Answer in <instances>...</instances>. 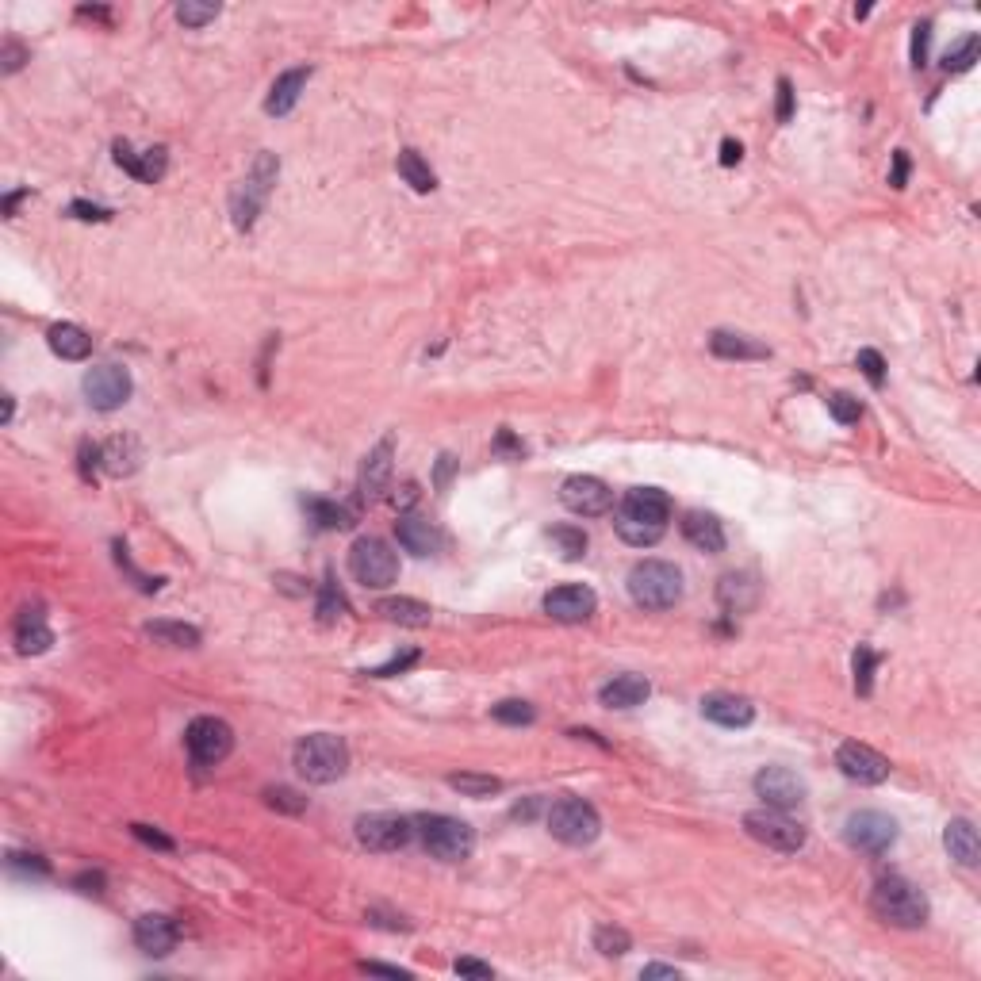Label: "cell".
I'll list each match as a JSON object with an SVG mask.
<instances>
[{
	"label": "cell",
	"instance_id": "54",
	"mask_svg": "<svg viewBox=\"0 0 981 981\" xmlns=\"http://www.w3.org/2000/svg\"><path fill=\"white\" fill-rule=\"evenodd\" d=\"M495 449H499V453H510V457H522V453H525L522 441H514L510 430H499V437H495Z\"/></svg>",
	"mask_w": 981,
	"mask_h": 981
},
{
	"label": "cell",
	"instance_id": "61",
	"mask_svg": "<svg viewBox=\"0 0 981 981\" xmlns=\"http://www.w3.org/2000/svg\"><path fill=\"white\" fill-rule=\"evenodd\" d=\"M361 970H368V974H391V978H407V970H399V966H384V962H365Z\"/></svg>",
	"mask_w": 981,
	"mask_h": 981
},
{
	"label": "cell",
	"instance_id": "28",
	"mask_svg": "<svg viewBox=\"0 0 981 981\" xmlns=\"http://www.w3.org/2000/svg\"><path fill=\"white\" fill-rule=\"evenodd\" d=\"M943 844L951 851V859L962 863V867H978L981 859V844H978V832H974V824L970 821H951L947 824V832H943Z\"/></svg>",
	"mask_w": 981,
	"mask_h": 981
},
{
	"label": "cell",
	"instance_id": "46",
	"mask_svg": "<svg viewBox=\"0 0 981 981\" xmlns=\"http://www.w3.org/2000/svg\"><path fill=\"white\" fill-rule=\"evenodd\" d=\"M411 663H418V648H407V652H399V656H391L384 667H376V671H368L372 679H391V675H403Z\"/></svg>",
	"mask_w": 981,
	"mask_h": 981
},
{
	"label": "cell",
	"instance_id": "22",
	"mask_svg": "<svg viewBox=\"0 0 981 981\" xmlns=\"http://www.w3.org/2000/svg\"><path fill=\"white\" fill-rule=\"evenodd\" d=\"M395 533H399V545L407 548V552H414V556H434L437 548H441L437 525H430L426 518H418V514H403L395 522Z\"/></svg>",
	"mask_w": 981,
	"mask_h": 981
},
{
	"label": "cell",
	"instance_id": "17",
	"mask_svg": "<svg viewBox=\"0 0 981 981\" xmlns=\"http://www.w3.org/2000/svg\"><path fill=\"white\" fill-rule=\"evenodd\" d=\"M594 606H598L594 591L591 587H579V583H564V587H556V591L545 594V614L556 617V621H564V625L587 621V617L594 614Z\"/></svg>",
	"mask_w": 981,
	"mask_h": 981
},
{
	"label": "cell",
	"instance_id": "27",
	"mask_svg": "<svg viewBox=\"0 0 981 981\" xmlns=\"http://www.w3.org/2000/svg\"><path fill=\"white\" fill-rule=\"evenodd\" d=\"M46 342H50V349H54L62 361H85V357L92 353V338L81 330V326H73V322H58V326H50Z\"/></svg>",
	"mask_w": 981,
	"mask_h": 981
},
{
	"label": "cell",
	"instance_id": "43",
	"mask_svg": "<svg viewBox=\"0 0 981 981\" xmlns=\"http://www.w3.org/2000/svg\"><path fill=\"white\" fill-rule=\"evenodd\" d=\"M874 667H878V656L870 652L867 644H859V652H855V690L867 698L870 694V679H874Z\"/></svg>",
	"mask_w": 981,
	"mask_h": 981
},
{
	"label": "cell",
	"instance_id": "56",
	"mask_svg": "<svg viewBox=\"0 0 981 981\" xmlns=\"http://www.w3.org/2000/svg\"><path fill=\"white\" fill-rule=\"evenodd\" d=\"M457 974H468V978H491V966H483V962H476V959H460Z\"/></svg>",
	"mask_w": 981,
	"mask_h": 981
},
{
	"label": "cell",
	"instance_id": "33",
	"mask_svg": "<svg viewBox=\"0 0 981 981\" xmlns=\"http://www.w3.org/2000/svg\"><path fill=\"white\" fill-rule=\"evenodd\" d=\"M146 637L169 644V648H196L200 644V629L196 625H184V621H150L146 625Z\"/></svg>",
	"mask_w": 981,
	"mask_h": 981
},
{
	"label": "cell",
	"instance_id": "18",
	"mask_svg": "<svg viewBox=\"0 0 981 981\" xmlns=\"http://www.w3.org/2000/svg\"><path fill=\"white\" fill-rule=\"evenodd\" d=\"M177 924L173 916L165 913H146L135 920V943L142 955H154V959H165L173 947H177Z\"/></svg>",
	"mask_w": 981,
	"mask_h": 981
},
{
	"label": "cell",
	"instance_id": "23",
	"mask_svg": "<svg viewBox=\"0 0 981 981\" xmlns=\"http://www.w3.org/2000/svg\"><path fill=\"white\" fill-rule=\"evenodd\" d=\"M307 81H311V69H307V66H296V69H288V73H280V77L273 81L269 100H265V112H269V115H288L299 104V92L307 89Z\"/></svg>",
	"mask_w": 981,
	"mask_h": 981
},
{
	"label": "cell",
	"instance_id": "48",
	"mask_svg": "<svg viewBox=\"0 0 981 981\" xmlns=\"http://www.w3.org/2000/svg\"><path fill=\"white\" fill-rule=\"evenodd\" d=\"M131 832H135L142 844L158 847V851H173V840H169V836H161L158 828H150V824H131Z\"/></svg>",
	"mask_w": 981,
	"mask_h": 981
},
{
	"label": "cell",
	"instance_id": "24",
	"mask_svg": "<svg viewBox=\"0 0 981 981\" xmlns=\"http://www.w3.org/2000/svg\"><path fill=\"white\" fill-rule=\"evenodd\" d=\"M391 457H395V437H384L361 464V491L365 495H380L391 480Z\"/></svg>",
	"mask_w": 981,
	"mask_h": 981
},
{
	"label": "cell",
	"instance_id": "36",
	"mask_svg": "<svg viewBox=\"0 0 981 981\" xmlns=\"http://www.w3.org/2000/svg\"><path fill=\"white\" fill-rule=\"evenodd\" d=\"M449 786L464 798H491L502 790V778L495 775H449Z\"/></svg>",
	"mask_w": 981,
	"mask_h": 981
},
{
	"label": "cell",
	"instance_id": "39",
	"mask_svg": "<svg viewBox=\"0 0 981 981\" xmlns=\"http://www.w3.org/2000/svg\"><path fill=\"white\" fill-rule=\"evenodd\" d=\"M978 50H981V39L978 35H966L955 50H947V58H943V66L951 69V73H966V69L978 62Z\"/></svg>",
	"mask_w": 981,
	"mask_h": 981
},
{
	"label": "cell",
	"instance_id": "19",
	"mask_svg": "<svg viewBox=\"0 0 981 981\" xmlns=\"http://www.w3.org/2000/svg\"><path fill=\"white\" fill-rule=\"evenodd\" d=\"M702 717L725 729H748L755 721V706L740 694H709L702 698Z\"/></svg>",
	"mask_w": 981,
	"mask_h": 981
},
{
	"label": "cell",
	"instance_id": "10",
	"mask_svg": "<svg viewBox=\"0 0 981 981\" xmlns=\"http://www.w3.org/2000/svg\"><path fill=\"white\" fill-rule=\"evenodd\" d=\"M184 744L196 767H215L234 752V729L219 717H196L184 732Z\"/></svg>",
	"mask_w": 981,
	"mask_h": 981
},
{
	"label": "cell",
	"instance_id": "60",
	"mask_svg": "<svg viewBox=\"0 0 981 981\" xmlns=\"http://www.w3.org/2000/svg\"><path fill=\"white\" fill-rule=\"evenodd\" d=\"M453 468H457V457H441V464H437V487H445L449 483V476H453Z\"/></svg>",
	"mask_w": 981,
	"mask_h": 981
},
{
	"label": "cell",
	"instance_id": "38",
	"mask_svg": "<svg viewBox=\"0 0 981 981\" xmlns=\"http://www.w3.org/2000/svg\"><path fill=\"white\" fill-rule=\"evenodd\" d=\"M307 514H311V522L319 525V529H345L349 525V514H345L338 502L307 499Z\"/></svg>",
	"mask_w": 981,
	"mask_h": 981
},
{
	"label": "cell",
	"instance_id": "49",
	"mask_svg": "<svg viewBox=\"0 0 981 981\" xmlns=\"http://www.w3.org/2000/svg\"><path fill=\"white\" fill-rule=\"evenodd\" d=\"M790 115H794V89H790V81L782 77V81H778V123H790Z\"/></svg>",
	"mask_w": 981,
	"mask_h": 981
},
{
	"label": "cell",
	"instance_id": "45",
	"mask_svg": "<svg viewBox=\"0 0 981 981\" xmlns=\"http://www.w3.org/2000/svg\"><path fill=\"white\" fill-rule=\"evenodd\" d=\"M342 610H345V598L338 594V587H334V583H326V587H322V594H319V617L326 621V625H330L334 617H342Z\"/></svg>",
	"mask_w": 981,
	"mask_h": 981
},
{
	"label": "cell",
	"instance_id": "20",
	"mask_svg": "<svg viewBox=\"0 0 981 981\" xmlns=\"http://www.w3.org/2000/svg\"><path fill=\"white\" fill-rule=\"evenodd\" d=\"M115 161L142 184H154L165 177V165H169V154H165V146H154V150H146V154H135L127 142H115Z\"/></svg>",
	"mask_w": 981,
	"mask_h": 981
},
{
	"label": "cell",
	"instance_id": "42",
	"mask_svg": "<svg viewBox=\"0 0 981 981\" xmlns=\"http://www.w3.org/2000/svg\"><path fill=\"white\" fill-rule=\"evenodd\" d=\"M215 16H219V4H196V0L177 4V20H181L184 27H204V23H211Z\"/></svg>",
	"mask_w": 981,
	"mask_h": 981
},
{
	"label": "cell",
	"instance_id": "47",
	"mask_svg": "<svg viewBox=\"0 0 981 981\" xmlns=\"http://www.w3.org/2000/svg\"><path fill=\"white\" fill-rule=\"evenodd\" d=\"M265 801H269V805H276V809H288V813H303V805H307V801L299 798L296 790H288V786L265 790Z\"/></svg>",
	"mask_w": 981,
	"mask_h": 981
},
{
	"label": "cell",
	"instance_id": "26",
	"mask_svg": "<svg viewBox=\"0 0 981 981\" xmlns=\"http://www.w3.org/2000/svg\"><path fill=\"white\" fill-rule=\"evenodd\" d=\"M376 614L384 617V621H391V625L422 629V625H430L434 610L426 602H418V598H384V602H376Z\"/></svg>",
	"mask_w": 981,
	"mask_h": 981
},
{
	"label": "cell",
	"instance_id": "8",
	"mask_svg": "<svg viewBox=\"0 0 981 981\" xmlns=\"http://www.w3.org/2000/svg\"><path fill=\"white\" fill-rule=\"evenodd\" d=\"M548 832L568 847H587L602 832V817L591 801L583 798H560L548 809Z\"/></svg>",
	"mask_w": 981,
	"mask_h": 981
},
{
	"label": "cell",
	"instance_id": "34",
	"mask_svg": "<svg viewBox=\"0 0 981 981\" xmlns=\"http://www.w3.org/2000/svg\"><path fill=\"white\" fill-rule=\"evenodd\" d=\"M395 169H399V177L411 184L414 192H434V188H437L434 169H430V165L422 161V154H418V150H403V154H399V161H395Z\"/></svg>",
	"mask_w": 981,
	"mask_h": 981
},
{
	"label": "cell",
	"instance_id": "59",
	"mask_svg": "<svg viewBox=\"0 0 981 981\" xmlns=\"http://www.w3.org/2000/svg\"><path fill=\"white\" fill-rule=\"evenodd\" d=\"M740 154H744V150H740V142H732V138H725V142H721V165H736V161H740Z\"/></svg>",
	"mask_w": 981,
	"mask_h": 981
},
{
	"label": "cell",
	"instance_id": "44",
	"mask_svg": "<svg viewBox=\"0 0 981 981\" xmlns=\"http://www.w3.org/2000/svg\"><path fill=\"white\" fill-rule=\"evenodd\" d=\"M859 368H863V376H867L874 388H882V380H886V361H882L878 349H859Z\"/></svg>",
	"mask_w": 981,
	"mask_h": 981
},
{
	"label": "cell",
	"instance_id": "53",
	"mask_svg": "<svg viewBox=\"0 0 981 981\" xmlns=\"http://www.w3.org/2000/svg\"><path fill=\"white\" fill-rule=\"evenodd\" d=\"M905 181H909V154H905V150H897V154H893L890 184H893V188H905Z\"/></svg>",
	"mask_w": 981,
	"mask_h": 981
},
{
	"label": "cell",
	"instance_id": "14",
	"mask_svg": "<svg viewBox=\"0 0 981 981\" xmlns=\"http://www.w3.org/2000/svg\"><path fill=\"white\" fill-rule=\"evenodd\" d=\"M560 502L579 518H598L614 506V491L598 476H568L560 483Z\"/></svg>",
	"mask_w": 981,
	"mask_h": 981
},
{
	"label": "cell",
	"instance_id": "50",
	"mask_svg": "<svg viewBox=\"0 0 981 981\" xmlns=\"http://www.w3.org/2000/svg\"><path fill=\"white\" fill-rule=\"evenodd\" d=\"M8 867H12V870H31V874H39V878L50 874V863H43L39 855H12V859H8Z\"/></svg>",
	"mask_w": 981,
	"mask_h": 981
},
{
	"label": "cell",
	"instance_id": "21",
	"mask_svg": "<svg viewBox=\"0 0 981 981\" xmlns=\"http://www.w3.org/2000/svg\"><path fill=\"white\" fill-rule=\"evenodd\" d=\"M683 537L698 552H725V525L717 522L706 510H690L683 514Z\"/></svg>",
	"mask_w": 981,
	"mask_h": 981
},
{
	"label": "cell",
	"instance_id": "62",
	"mask_svg": "<svg viewBox=\"0 0 981 981\" xmlns=\"http://www.w3.org/2000/svg\"><path fill=\"white\" fill-rule=\"evenodd\" d=\"M644 978H675V981H679V970H675V966H660V962H652V966H644Z\"/></svg>",
	"mask_w": 981,
	"mask_h": 981
},
{
	"label": "cell",
	"instance_id": "2",
	"mask_svg": "<svg viewBox=\"0 0 981 981\" xmlns=\"http://www.w3.org/2000/svg\"><path fill=\"white\" fill-rule=\"evenodd\" d=\"M870 909L893 928H920L928 920V897L909 878H882L870 890Z\"/></svg>",
	"mask_w": 981,
	"mask_h": 981
},
{
	"label": "cell",
	"instance_id": "51",
	"mask_svg": "<svg viewBox=\"0 0 981 981\" xmlns=\"http://www.w3.org/2000/svg\"><path fill=\"white\" fill-rule=\"evenodd\" d=\"M928 23H916L913 27V66H924V58H928Z\"/></svg>",
	"mask_w": 981,
	"mask_h": 981
},
{
	"label": "cell",
	"instance_id": "12",
	"mask_svg": "<svg viewBox=\"0 0 981 981\" xmlns=\"http://www.w3.org/2000/svg\"><path fill=\"white\" fill-rule=\"evenodd\" d=\"M844 840L855 851H867V855H882L886 847L897 840V821L878 813V809H863V813H851L844 824Z\"/></svg>",
	"mask_w": 981,
	"mask_h": 981
},
{
	"label": "cell",
	"instance_id": "41",
	"mask_svg": "<svg viewBox=\"0 0 981 981\" xmlns=\"http://www.w3.org/2000/svg\"><path fill=\"white\" fill-rule=\"evenodd\" d=\"M828 411H832V418H836L840 426H851V422H859V418H863V407H859V399H851L847 391H836V395H828Z\"/></svg>",
	"mask_w": 981,
	"mask_h": 981
},
{
	"label": "cell",
	"instance_id": "11",
	"mask_svg": "<svg viewBox=\"0 0 981 981\" xmlns=\"http://www.w3.org/2000/svg\"><path fill=\"white\" fill-rule=\"evenodd\" d=\"M414 836L411 817H395V813H368L357 821V844L368 851H403Z\"/></svg>",
	"mask_w": 981,
	"mask_h": 981
},
{
	"label": "cell",
	"instance_id": "52",
	"mask_svg": "<svg viewBox=\"0 0 981 981\" xmlns=\"http://www.w3.org/2000/svg\"><path fill=\"white\" fill-rule=\"evenodd\" d=\"M23 58H27V50H23L20 43H4V73H16V69L23 66Z\"/></svg>",
	"mask_w": 981,
	"mask_h": 981
},
{
	"label": "cell",
	"instance_id": "55",
	"mask_svg": "<svg viewBox=\"0 0 981 981\" xmlns=\"http://www.w3.org/2000/svg\"><path fill=\"white\" fill-rule=\"evenodd\" d=\"M96 460H100V449L85 441V445H81V476H85V480H92V468H96Z\"/></svg>",
	"mask_w": 981,
	"mask_h": 981
},
{
	"label": "cell",
	"instance_id": "7",
	"mask_svg": "<svg viewBox=\"0 0 981 981\" xmlns=\"http://www.w3.org/2000/svg\"><path fill=\"white\" fill-rule=\"evenodd\" d=\"M349 571H353V579L361 587L384 591V587H391L399 579V556H395V548L388 541L361 537V541H353V548H349Z\"/></svg>",
	"mask_w": 981,
	"mask_h": 981
},
{
	"label": "cell",
	"instance_id": "25",
	"mask_svg": "<svg viewBox=\"0 0 981 981\" xmlns=\"http://www.w3.org/2000/svg\"><path fill=\"white\" fill-rule=\"evenodd\" d=\"M648 694H652V686H648V679H640V675H617V679H610V683L598 690L602 706H610V709H633V706H640Z\"/></svg>",
	"mask_w": 981,
	"mask_h": 981
},
{
	"label": "cell",
	"instance_id": "30",
	"mask_svg": "<svg viewBox=\"0 0 981 981\" xmlns=\"http://www.w3.org/2000/svg\"><path fill=\"white\" fill-rule=\"evenodd\" d=\"M709 349L717 357H725V361H759V357H767V345L752 342L744 334H732V330H713Z\"/></svg>",
	"mask_w": 981,
	"mask_h": 981
},
{
	"label": "cell",
	"instance_id": "40",
	"mask_svg": "<svg viewBox=\"0 0 981 981\" xmlns=\"http://www.w3.org/2000/svg\"><path fill=\"white\" fill-rule=\"evenodd\" d=\"M491 717L502 721V725H529L537 717V709L529 706V702H518V698H506V702H499V706L491 709Z\"/></svg>",
	"mask_w": 981,
	"mask_h": 981
},
{
	"label": "cell",
	"instance_id": "35",
	"mask_svg": "<svg viewBox=\"0 0 981 981\" xmlns=\"http://www.w3.org/2000/svg\"><path fill=\"white\" fill-rule=\"evenodd\" d=\"M629 947H633V939H629L625 928H614V924H598V928H594V951H598V955L621 959Z\"/></svg>",
	"mask_w": 981,
	"mask_h": 981
},
{
	"label": "cell",
	"instance_id": "3",
	"mask_svg": "<svg viewBox=\"0 0 981 981\" xmlns=\"http://www.w3.org/2000/svg\"><path fill=\"white\" fill-rule=\"evenodd\" d=\"M292 763H296V771L307 782L326 786V782H338L349 771V748L330 732H311V736H303L296 744Z\"/></svg>",
	"mask_w": 981,
	"mask_h": 981
},
{
	"label": "cell",
	"instance_id": "32",
	"mask_svg": "<svg viewBox=\"0 0 981 981\" xmlns=\"http://www.w3.org/2000/svg\"><path fill=\"white\" fill-rule=\"evenodd\" d=\"M721 606L729 610V614H744V610H752L755 606V594H759V587H755V579L752 575H725L721 579Z\"/></svg>",
	"mask_w": 981,
	"mask_h": 981
},
{
	"label": "cell",
	"instance_id": "6",
	"mask_svg": "<svg viewBox=\"0 0 981 981\" xmlns=\"http://www.w3.org/2000/svg\"><path fill=\"white\" fill-rule=\"evenodd\" d=\"M276 173H280V161L269 150H261L253 158V169L246 173V181L238 184L234 196H230V211H234V227L238 230H250L257 223V211L265 204V196L273 192Z\"/></svg>",
	"mask_w": 981,
	"mask_h": 981
},
{
	"label": "cell",
	"instance_id": "31",
	"mask_svg": "<svg viewBox=\"0 0 981 981\" xmlns=\"http://www.w3.org/2000/svg\"><path fill=\"white\" fill-rule=\"evenodd\" d=\"M142 460V449H138L135 437H112L104 449H100V464L112 472V476H131Z\"/></svg>",
	"mask_w": 981,
	"mask_h": 981
},
{
	"label": "cell",
	"instance_id": "58",
	"mask_svg": "<svg viewBox=\"0 0 981 981\" xmlns=\"http://www.w3.org/2000/svg\"><path fill=\"white\" fill-rule=\"evenodd\" d=\"M73 886H81L85 893H104V874H77Z\"/></svg>",
	"mask_w": 981,
	"mask_h": 981
},
{
	"label": "cell",
	"instance_id": "57",
	"mask_svg": "<svg viewBox=\"0 0 981 981\" xmlns=\"http://www.w3.org/2000/svg\"><path fill=\"white\" fill-rule=\"evenodd\" d=\"M69 215H77V219H108L112 211H104V207H92V204H81V200H77V204L69 207Z\"/></svg>",
	"mask_w": 981,
	"mask_h": 981
},
{
	"label": "cell",
	"instance_id": "15",
	"mask_svg": "<svg viewBox=\"0 0 981 981\" xmlns=\"http://www.w3.org/2000/svg\"><path fill=\"white\" fill-rule=\"evenodd\" d=\"M836 767L844 771L851 782H863V786H878L890 778V759L882 752H874L870 744H859V740H847L840 744L836 752Z\"/></svg>",
	"mask_w": 981,
	"mask_h": 981
},
{
	"label": "cell",
	"instance_id": "37",
	"mask_svg": "<svg viewBox=\"0 0 981 981\" xmlns=\"http://www.w3.org/2000/svg\"><path fill=\"white\" fill-rule=\"evenodd\" d=\"M548 541H556V548H560V556H564V560H579V556H587V533H583V529H575V525H556V529L548 533Z\"/></svg>",
	"mask_w": 981,
	"mask_h": 981
},
{
	"label": "cell",
	"instance_id": "16",
	"mask_svg": "<svg viewBox=\"0 0 981 981\" xmlns=\"http://www.w3.org/2000/svg\"><path fill=\"white\" fill-rule=\"evenodd\" d=\"M752 786L771 809H798L805 801V782L786 767H763Z\"/></svg>",
	"mask_w": 981,
	"mask_h": 981
},
{
	"label": "cell",
	"instance_id": "29",
	"mask_svg": "<svg viewBox=\"0 0 981 981\" xmlns=\"http://www.w3.org/2000/svg\"><path fill=\"white\" fill-rule=\"evenodd\" d=\"M16 644H20L23 656H39V652H46L54 644V633H50V625L43 621L39 610H23L20 614V621H16Z\"/></svg>",
	"mask_w": 981,
	"mask_h": 981
},
{
	"label": "cell",
	"instance_id": "1",
	"mask_svg": "<svg viewBox=\"0 0 981 981\" xmlns=\"http://www.w3.org/2000/svg\"><path fill=\"white\" fill-rule=\"evenodd\" d=\"M667 518H671V499L660 487H633L617 506V537L637 548L656 545L667 533Z\"/></svg>",
	"mask_w": 981,
	"mask_h": 981
},
{
	"label": "cell",
	"instance_id": "9",
	"mask_svg": "<svg viewBox=\"0 0 981 981\" xmlns=\"http://www.w3.org/2000/svg\"><path fill=\"white\" fill-rule=\"evenodd\" d=\"M744 832L752 836L755 844L771 847V851H782V855H794L805 847V828H801L794 817H786V809H755L744 817Z\"/></svg>",
	"mask_w": 981,
	"mask_h": 981
},
{
	"label": "cell",
	"instance_id": "13",
	"mask_svg": "<svg viewBox=\"0 0 981 981\" xmlns=\"http://www.w3.org/2000/svg\"><path fill=\"white\" fill-rule=\"evenodd\" d=\"M85 395H89V403L96 411H115V407H123L127 399H131V372L123 365H96L85 372Z\"/></svg>",
	"mask_w": 981,
	"mask_h": 981
},
{
	"label": "cell",
	"instance_id": "4",
	"mask_svg": "<svg viewBox=\"0 0 981 981\" xmlns=\"http://www.w3.org/2000/svg\"><path fill=\"white\" fill-rule=\"evenodd\" d=\"M629 598L640 610H671L683 598V575L667 560H640L629 571Z\"/></svg>",
	"mask_w": 981,
	"mask_h": 981
},
{
	"label": "cell",
	"instance_id": "5",
	"mask_svg": "<svg viewBox=\"0 0 981 981\" xmlns=\"http://www.w3.org/2000/svg\"><path fill=\"white\" fill-rule=\"evenodd\" d=\"M414 832H418L422 847H426L434 859H441V863H464V859L472 855V847H476L472 824L457 821V817H445V813L418 817V821H414Z\"/></svg>",
	"mask_w": 981,
	"mask_h": 981
}]
</instances>
